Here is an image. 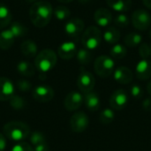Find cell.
Returning <instances> with one entry per match:
<instances>
[{
	"instance_id": "obj_2",
	"label": "cell",
	"mask_w": 151,
	"mask_h": 151,
	"mask_svg": "<svg viewBox=\"0 0 151 151\" xmlns=\"http://www.w3.org/2000/svg\"><path fill=\"white\" fill-rule=\"evenodd\" d=\"M3 130L7 138L16 142L27 139L30 134L29 127L27 124L19 121L8 122L4 126Z\"/></svg>"
},
{
	"instance_id": "obj_41",
	"label": "cell",
	"mask_w": 151,
	"mask_h": 151,
	"mask_svg": "<svg viewBox=\"0 0 151 151\" xmlns=\"http://www.w3.org/2000/svg\"><path fill=\"white\" fill-rule=\"evenodd\" d=\"M142 2H143V4L147 8H149V9L151 10V0H142Z\"/></svg>"
},
{
	"instance_id": "obj_34",
	"label": "cell",
	"mask_w": 151,
	"mask_h": 151,
	"mask_svg": "<svg viewBox=\"0 0 151 151\" xmlns=\"http://www.w3.org/2000/svg\"><path fill=\"white\" fill-rule=\"evenodd\" d=\"M139 54L143 59H147L150 56V47L148 43H142L139 48Z\"/></svg>"
},
{
	"instance_id": "obj_39",
	"label": "cell",
	"mask_w": 151,
	"mask_h": 151,
	"mask_svg": "<svg viewBox=\"0 0 151 151\" xmlns=\"http://www.w3.org/2000/svg\"><path fill=\"white\" fill-rule=\"evenodd\" d=\"M6 149V140L4 134H0V151H4Z\"/></svg>"
},
{
	"instance_id": "obj_19",
	"label": "cell",
	"mask_w": 151,
	"mask_h": 151,
	"mask_svg": "<svg viewBox=\"0 0 151 151\" xmlns=\"http://www.w3.org/2000/svg\"><path fill=\"white\" fill-rule=\"evenodd\" d=\"M20 50L22 54L27 58H34L37 55V45L33 40H25L20 44Z\"/></svg>"
},
{
	"instance_id": "obj_46",
	"label": "cell",
	"mask_w": 151,
	"mask_h": 151,
	"mask_svg": "<svg viewBox=\"0 0 151 151\" xmlns=\"http://www.w3.org/2000/svg\"><path fill=\"white\" fill-rule=\"evenodd\" d=\"M150 37L151 38V29H150Z\"/></svg>"
},
{
	"instance_id": "obj_22",
	"label": "cell",
	"mask_w": 151,
	"mask_h": 151,
	"mask_svg": "<svg viewBox=\"0 0 151 151\" xmlns=\"http://www.w3.org/2000/svg\"><path fill=\"white\" fill-rule=\"evenodd\" d=\"M103 37L109 44H116L120 39V32L114 27H109L104 31Z\"/></svg>"
},
{
	"instance_id": "obj_47",
	"label": "cell",
	"mask_w": 151,
	"mask_h": 151,
	"mask_svg": "<svg viewBox=\"0 0 151 151\" xmlns=\"http://www.w3.org/2000/svg\"><path fill=\"white\" fill-rule=\"evenodd\" d=\"M150 56H151V44L150 45Z\"/></svg>"
},
{
	"instance_id": "obj_48",
	"label": "cell",
	"mask_w": 151,
	"mask_h": 151,
	"mask_svg": "<svg viewBox=\"0 0 151 151\" xmlns=\"http://www.w3.org/2000/svg\"><path fill=\"white\" fill-rule=\"evenodd\" d=\"M47 151H50V150H47Z\"/></svg>"
},
{
	"instance_id": "obj_44",
	"label": "cell",
	"mask_w": 151,
	"mask_h": 151,
	"mask_svg": "<svg viewBox=\"0 0 151 151\" xmlns=\"http://www.w3.org/2000/svg\"><path fill=\"white\" fill-rule=\"evenodd\" d=\"M80 3H81V4H86V3H88V2H89L90 0H78Z\"/></svg>"
},
{
	"instance_id": "obj_35",
	"label": "cell",
	"mask_w": 151,
	"mask_h": 151,
	"mask_svg": "<svg viewBox=\"0 0 151 151\" xmlns=\"http://www.w3.org/2000/svg\"><path fill=\"white\" fill-rule=\"evenodd\" d=\"M17 87L19 88V90H21L23 92H27V91H29L31 89L32 85H31V83L28 81H26V80H19L17 81Z\"/></svg>"
},
{
	"instance_id": "obj_4",
	"label": "cell",
	"mask_w": 151,
	"mask_h": 151,
	"mask_svg": "<svg viewBox=\"0 0 151 151\" xmlns=\"http://www.w3.org/2000/svg\"><path fill=\"white\" fill-rule=\"evenodd\" d=\"M102 33L100 29L95 26L88 27L83 33L81 42L85 49L91 50L96 49L102 42Z\"/></svg>"
},
{
	"instance_id": "obj_1",
	"label": "cell",
	"mask_w": 151,
	"mask_h": 151,
	"mask_svg": "<svg viewBox=\"0 0 151 151\" xmlns=\"http://www.w3.org/2000/svg\"><path fill=\"white\" fill-rule=\"evenodd\" d=\"M52 14V5L47 1L35 2L29 10V17L32 24L39 28L44 27L50 23Z\"/></svg>"
},
{
	"instance_id": "obj_10",
	"label": "cell",
	"mask_w": 151,
	"mask_h": 151,
	"mask_svg": "<svg viewBox=\"0 0 151 151\" xmlns=\"http://www.w3.org/2000/svg\"><path fill=\"white\" fill-rule=\"evenodd\" d=\"M128 96L124 89H118L113 92L110 98V105L112 109L120 111L124 109L127 104Z\"/></svg>"
},
{
	"instance_id": "obj_32",
	"label": "cell",
	"mask_w": 151,
	"mask_h": 151,
	"mask_svg": "<svg viewBox=\"0 0 151 151\" xmlns=\"http://www.w3.org/2000/svg\"><path fill=\"white\" fill-rule=\"evenodd\" d=\"M114 23L116 24V26H118L119 27H123L126 28L129 23H130V19L127 17V15L124 14V13H119L118 14L115 19H114Z\"/></svg>"
},
{
	"instance_id": "obj_26",
	"label": "cell",
	"mask_w": 151,
	"mask_h": 151,
	"mask_svg": "<svg viewBox=\"0 0 151 151\" xmlns=\"http://www.w3.org/2000/svg\"><path fill=\"white\" fill-rule=\"evenodd\" d=\"M53 14H54L55 18H56L58 20L63 21V20L67 19L70 17L71 12H70V10H69L66 6L58 5V6H57V7L55 8V10L53 11Z\"/></svg>"
},
{
	"instance_id": "obj_13",
	"label": "cell",
	"mask_w": 151,
	"mask_h": 151,
	"mask_svg": "<svg viewBox=\"0 0 151 151\" xmlns=\"http://www.w3.org/2000/svg\"><path fill=\"white\" fill-rule=\"evenodd\" d=\"M82 102H83V97L80 93L71 92L65 96L64 105L67 111H73L81 107V105L82 104Z\"/></svg>"
},
{
	"instance_id": "obj_38",
	"label": "cell",
	"mask_w": 151,
	"mask_h": 151,
	"mask_svg": "<svg viewBox=\"0 0 151 151\" xmlns=\"http://www.w3.org/2000/svg\"><path fill=\"white\" fill-rule=\"evenodd\" d=\"M143 109L146 111H151V98H147L144 100L143 104H142Z\"/></svg>"
},
{
	"instance_id": "obj_28",
	"label": "cell",
	"mask_w": 151,
	"mask_h": 151,
	"mask_svg": "<svg viewBox=\"0 0 151 151\" xmlns=\"http://www.w3.org/2000/svg\"><path fill=\"white\" fill-rule=\"evenodd\" d=\"M142 41V36L138 33H130L125 37V43L128 47H135Z\"/></svg>"
},
{
	"instance_id": "obj_27",
	"label": "cell",
	"mask_w": 151,
	"mask_h": 151,
	"mask_svg": "<svg viewBox=\"0 0 151 151\" xmlns=\"http://www.w3.org/2000/svg\"><path fill=\"white\" fill-rule=\"evenodd\" d=\"M10 30L12 32L15 38L22 37V36L26 35V34L28 32V29L23 24H21V23H19L18 21H15L11 25Z\"/></svg>"
},
{
	"instance_id": "obj_12",
	"label": "cell",
	"mask_w": 151,
	"mask_h": 151,
	"mask_svg": "<svg viewBox=\"0 0 151 151\" xmlns=\"http://www.w3.org/2000/svg\"><path fill=\"white\" fill-rule=\"evenodd\" d=\"M14 96L13 83L6 77H0V101L10 100Z\"/></svg>"
},
{
	"instance_id": "obj_9",
	"label": "cell",
	"mask_w": 151,
	"mask_h": 151,
	"mask_svg": "<svg viewBox=\"0 0 151 151\" xmlns=\"http://www.w3.org/2000/svg\"><path fill=\"white\" fill-rule=\"evenodd\" d=\"M70 126L73 132L82 133L88 127V118L84 112H76L70 119Z\"/></svg>"
},
{
	"instance_id": "obj_30",
	"label": "cell",
	"mask_w": 151,
	"mask_h": 151,
	"mask_svg": "<svg viewBox=\"0 0 151 151\" xmlns=\"http://www.w3.org/2000/svg\"><path fill=\"white\" fill-rule=\"evenodd\" d=\"M99 119H100V122L102 124L109 125L114 119V112L111 109H105L101 112Z\"/></svg>"
},
{
	"instance_id": "obj_17",
	"label": "cell",
	"mask_w": 151,
	"mask_h": 151,
	"mask_svg": "<svg viewBox=\"0 0 151 151\" xmlns=\"http://www.w3.org/2000/svg\"><path fill=\"white\" fill-rule=\"evenodd\" d=\"M136 76L141 81L149 80L151 77V61L148 59L141 60L136 65Z\"/></svg>"
},
{
	"instance_id": "obj_43",
	"label": "cell",
	"mask_w": 151,
	"mask_h": 151,
	"mask_svg": "<svg viewBox=\"0 0 151 151\" xmlns=\"http://www.w3.org/2000/svg\"><path fill=\"white\" fill-rule=\"evenodd\" d=\"M147 89H148V92L149 94L151 96V81H150V83L148 84V87H147Z\"/></svg>"
},
{
	"instance_id": "obj_33",
	"label": "cell",
	"mask_w": 151,
	"mask_h": 151,
	"mask_svg": "<svg viewBox=\"0 0 151 151\" xmlns=\"http://www.w3.org/2000/svg\"><path fill=\"white\" fill-rule=\"evenodd\" d=\"M30 142L35 147V146H38V145H41V144H44V143H47L46 142V139L43 135V134L40 133V132H35L31 134V137H30Z\"/></svg>"
},
{
	"instance_id": "obj_37",
	"label": "cell",
	"mask_w": 151,
	"mask_h": 151,
	"mask_svg": "<svg viewBox=\"0 0 151 151\" xmlns=\"http://www.w3.org/2000/svg\"><path fill=\"white\" fill-rule=\"evenodd\" d=\"M131 95L134 98H141L142 96V89L140 86L138 85H134L131 88Z\"/></svg>"
},
{
	"instance_id": "obj_5",
	"label": "cell",
	"mask_w": 151,
	"mask_h": 151,
	"mask_svg": "<svg viewBox=\"0 0 151 151\" xmlns=\"http://www.w3.org/2000/svg\"><path fill=\"white\" fill-rule=\"evenodd\" d=\"M114 66V60L109 56L103 55L96 59L94 69L97 75L102 78H107L113 73Z\"/></svg>"
},
{
	"instance_id": "obj_11",
	"label": "cell",
	"mask_w": 151,
	"mask_h": 151,
	"mask_svg": "<svg viewBox=\"0 0 151 151\" xmlns=\"http://www.w3.org/2000/svg\"><path fill=\"white\" fill-rule=\"evenodd\" d=\"M54 96V90L50 86H37L33 90V97L40 103L50 102Z\"/></svg>"
},
{
	"instance_id": "obj_20",
	"label": "cell",
	"mask_w": 151,
	"mask_h": 151,
	"mask_svg": "<svg viewBox=\"0 0 151 151\" xmlns=\"http://www.w3.org/2000/svg\"><path fill=\"white\" fill-rule=\"evenodd\" d=\"M84 102L86 107L91 111H96L100 108V99L96 93H87L84 97Z\"/></svg>"
},
{
	"instance_id": "obj_36",
	"label": "cell",
	"mask_w": 151,
	"mask_h": 151,
	"mask_svg": "<svg viewBox=\"0 0 151 151\" xmlns=\"http://www.w3.org/2000/svg\"><path fill=\"white\" fill-rule=\"evenodd\" d=\"M12 151H35V150L27 143L20 142L16 144L14 147H12Z\"/></svg>"
},
{
	"instance_id": "obj_45",
	"label": "cell",
	"mask_w": 151,
	"mask_h": 151,
	"mask_svg": "<svg viewBox=\"0 0 151 151\" xmlns=\"http://www.w3.org/2000/svg\"><path fill=\"white\" fill-rule=\"evenodd\" d=\"M27 1H28V2H35V0H27Z\"/></svg>"
},
{
	"instance_id": "obj_25",
	"label": "cell",
	"mask_w": 151,
	"mask_h": 151,
	"mask_svg": "<svg viewBox=\"0 0 151 151\" xmlns=\"http://www.w3.org/2000/svg\"><path fill=\"white\" fill-rule=\"evenodd\" d=\"M111 56L114 59H121L127 56V48L119 43L114 44V46L111 49Z\"/></svg>"
},
{
	"instance_id": "obj_31",
	"label": "cell",
	"mask_w": 151,
	"mask_h": 151,
	"mask_svg": "<svg viewBox=\"0 0 151 151\" xmlns=\"http://www.w3.org/2000/svg\"><path fill=\"white\" fill-rule=\"evenodd\" d=\"M9 102H10V105L15 110H23L26 107V101L19 96L14 95L9 100Z\"/></svg>"
},
{
	"instance_id": "obj_6",
	"label": "cell",
	"mask_w": 151,
	"mask_h": 151,
	"mask_svg": "<svg viewBox=\"0 0 151 151\" xmlns=\"http://www.w3.org/2000/svg\"><path fill=\"white\" fill-rule=\"evenodd\" d=\"M131 19L134 27L140 31L147 30L151 25L150 14L143 9L136 10L132 14Z\"/></svg>"
},
{
	"instance_id": "obj_8",
	"label": "cell",
	"mask_w": 151,
	"mask_h": 151,
	"mask_svg": "<svg viewBox=\"0 0 151 151\" xmlns=\"http://www.w3.org/2000/svg\"><path fill=\"white\" fill-rule=\"evenodd\" d=\"M84 27H85V24L81 19L73 18L65 23V32L69 37L78 38L82 34Z\"/></svg>"
},
{
	"instance_id": "obj_23",
	"label": "cell",
	"mask_w": 151,
	"mask_h": 151,
	"mask_svg": "<svg viewBox=\"0 0 151 151\" xmlns=\"http://www.w3.org/2000/svg\"><path fill=\"white\" fill-rule=\"evenodd\" d=\"M12 21V12L8 6L0 3V29L6 27Z\"/></svg>"
},
{
	"instance_id": "obj_3",
	"label": "cell",
	"mask_w": 151,
	"mask_h": 151,
	"mask_svg": "<svg viewBox=\"0 0 151 151\" xmlns=\"http://www.w3.org/2000/svg\"><path fill=\"white\" fill-rule=\"evenodd\" d=\"M57 61L58 57L56 53L52 50L45 49L36 55L35 59V65L41 73H45L54 68Z\"/></svg>"
},
{
	"instance_id": "obj_15",
	"label": "cell",
	"mask_w": 151,
	"mask_h": 151,
	"mask_svg": "<svg viewBox=\"0 0 151 151\" xmlns=\"http://www.w3.org/2000/svg\"><path fill=\"white\" fill-rule=\"evenodd\" d=\"M77 47L76 44L73 42H63L58 49V56L63 59H71L77 54Z\"/></svg>"
},
{
	"instance_id": "obj_42",
	"label": "cell",
	"mask_w": 151,
	"mask_h": 151,
	"mask_svg": "<svg viewBox=\"0 0 151 151\" xmlns=\"http://www.w3.org/2000/svg\"><path fill=\"white\" fill-rule=\"evenodd\" d=\"M58 1L60 2V3H63V4H68V3H71L73 0H58Z\"/></svg>"
},
{
	"instance_id": "obj_14",
	"label": "cell",
	"mask_w": 151,
	"mask_h": 151,
	"mask_svg": "<svg viewBox=\"0 0 151 151\" xmlns=\"http://www.w3.org/2000/svg\"><path fill=\"white\" fill-rule=\"evenodd\" d=\"M96 23L102 27H107L112 21L111 12L106 8H99L94 14Z\"/></svg>"
},
{
	"instance_id": "obj_40",
	"label": "cell",
	"mask_w": 151,
	"mask_h": 151,
	"mask_svg": "<svg viewBox=\"0 0 151 151\" xmlns=\"http://www.w3.org/2000/svg\"><path fill=\"white\" fill-rule=\"evenodd\" d=\"M50 150H49V147L47 145V143H44V144H41V145H38V146H35V151H47Z\"/></svg>"
},
{
	"instance_id": "obj_7",
	"label": "cell",
	"mask_w": 151,
	"mask_h": 151,
	"mask_svg": "<svg viewBox=\"0 0 151 151\" xmlns=\"http://www.w3.org/2000/svg\"><path fill=\"white\" fill-rule=\"evenodd\" d=\"M95 84H96V80L94 75L91 73L85 71L84 69H81V73L77 80V85L80 90L85 94L89 93L93 90Z\"/></svg>"
},
{
	"instance_id": "obj_21",
	"label": "cell",
	"mask_w": 151,
	"mask_h": 151,
	"mask_svg": "<svg viewBox=\"0 0 151 151\" xmlns=\"http://www.w3.org/2000/svg\"><path fill=\"white\" fill-rule=\"evenodd\" d=\"M107 4L116 12H123L131 8L132 0H106Z\"/></svg>"
},
{
	"instance_id": "obj_16",
	"label": "cell",
	"mask_w": 151,
	"mask_h": 151,
	"mask_svg": "<svg viewBox=\"0 0 151 151\" xmlns=\"http://www.w3.org/2000/svg\"><path fill=\"white\" fill-rule=\"evenodd\" d=\"M133 72L126 66L118 67L114 72V79L120 84H128L133 81Z\"/></svg>"
},
{
	"instance_id": "obj_29",
	"label": "cell",
	"mask_w": 151,
	"mask_h": 151,
	"mask_svg": "<svg viewBox=\"0 0 151 151\" xmlns=\"http://www.w3.org/2000/svg\"><path fill=\"white\" fill-rule=\"evenodd\" d=\"M77 59H78L79 63L83 65H88L92 59V56H91L90 51L85 48L79 50L77 51Z\"/></svg>"
},
{
	"instance_id": "obj_24",
	"label": "cell",
	"mask_w": 151,
	"mask_h": 151,
	"mask_svg": "<svg viewBox=\"0 0 151 151\" xmlns=\"http://www.w3.org/2000/svg\"><path fill=\"white\" fill-rule=\"evenodd\" d=\"M17 70L18 72L26 77H31L35 74V67L28 61H20L17 65Z\"/></svg>"
},
{
	"instance_id": "obj_18",
	"label": "cell",
	"mask_w": 151,
	"mask_h": 151,
	"mask_svg": "<svg viewBox=\"0 0 151 151\" xmlns=\"http://www.w3.org/2000/svg\"><path fill=\"white\" fill-rule=\"evenodd\" d=\"M15 36L9 29H4L0 33V49L6 50H9L14 43Z\"/></svg>"
}]
</instances>
